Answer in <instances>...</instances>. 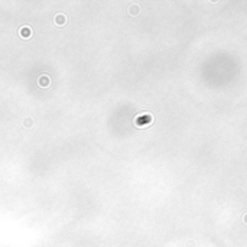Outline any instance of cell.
I'll list each match as a JSON object with an SVG mask.
<instances>
[{"label":"cell","mask_w":247,"mask_h":247,"mask_svg":"<svg viewBox=\"0 0 247 247\" xmlns=\"http://www.w3.org/2000/svg\"><path fill=\"white\" fill-rule=\"evenodd\" d=\"M20 35H22V36L23 35H25V36H29V35H30V29H29V27H22V29H20Z\"/></svg>","instance_id":"1"}]
</instances>
